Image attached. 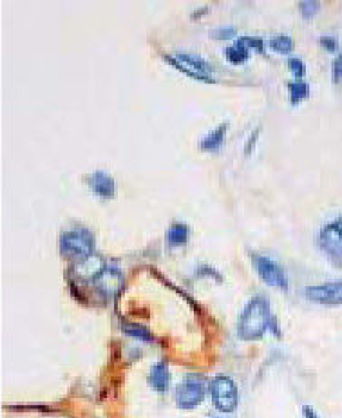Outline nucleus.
Wrapping results in <instances>:
<instances>
[{
    "label": "nucleus",
    "mask_w": 342,
    "mask_h": 418,
    "mask_svg": "<svg viewBox=\"0 0 342 418\" xmlns=\"http://www.w3.org/2000/svg\"><path fill=\"white\" fill-rule=\"evenodd\" d=\"M225 56L230 63H244L248 60V56H250V49H248L247 45H244L243 42L238 38L235 45H232V47H226Z\"/></svg>",
    "instance_id": "2eb2a0df"
},
{
    "label": "nucleus",
    "mask_w": 342,
    "mask_h": 418,
    "mask_svg": "<svg viewBox=\"0 0 342 418\" xmlns=\"http://www.w3.org/2000/svg\"><path fill=\"white\" fill-rule=\"evenodd\" d=\"M319 245L332 261L342 265V234L335 229L334 223H329L320 230Z\"/></svg>",
    "instance_id": "6e6552de"
},
{
    "label": "nucleus",
    "mask_w": 342,
    "mask_h": 418,
    "mask_svg": "<svg viewBox=\"0 0 342 418\" xmlns=\"http://www.w3.org/2000/svg\"><path fill=\"white\" fill-rule=\"evenodd\" d=\"M320 9L319 2H301L299 4V11H301V15L304 18H311L316 17V13Z\"/></svg>",
    "instance_id": "6ab92c4d"
},
{
    "label": "nucleus",
    "mask_w": 342,
    "mask_h": 418,
    "mask_svg": "<svg viewBox=\"0 0 342 418\" xmlns=\"http://www.w3.org/2000/svg\"><path fill=\"white\" fill-rule=\"evenodd\" d=\"M239 40L243 42V44L247 45L248 49L263 51V40H261V38H252V36H241Z\"/></svg>",
    "instance_id": "4be33fe9"
},
{
    "label": "nucleus",
    "mask_w": 342,
    "mask_h": 418,
    "mask_svg": "<svg viewBox=\"0 0 342 418\" xmlns=\"http://www.w3.org/2000/svg\"><path fill=\"white\" fill-rule=\"evenodd\" d=\"M306 297L310 301L319 302L325 306H339L342 304V281L334 283L317 284V286L306 288Z\"/></svg>",
    "instance_id": "0eeeda50"
},
{
    "label": "nucleus",
    "mask_w": 342,
    "mask_h": 418,
    "mask_svg": "<svg viewBox=\"0 0 342 418\" xmlns=\"http://www.w3.org/2000/svg\"><path fill=\"white\" fill-rule=\"evenodd\" d=\"M165 60L171 63L172 68L180 69L181 72H185L187 77L203 82H212V65L205 59L198 56V54H165Z\"/></svg>",
    "instance_id": "7ed1b4c3"
},
{
    "label": "nucleus",
    "mask_w": 342,
    "mask_h": 418,
    "mask_svg": "<svg viewBox=\"0 0 342 418\" xmlns=\"http://www.w3.org/2000/svg\"><path fill=\"white\" fill-rule=\"evenodd\" d=\"M104 270V259L100 256H96V254L86 257V259H80V261H77V265H75V274H77V277L81 279V281H95Z\"/></svg>",
    "instance_id": "9d476101"
},
{
    "label": "nucleus",
    "mask_w": 342,
    "mask_h": 418,
    "mask_svg": "<svg viewBox=\"0 0 342 418\" xmlns=\"http://www.w3.org/2000/svg\"><path fill=\"white\" fill-rule=\"evenodd\" d=\"M122 330L129 335V337L140 339L143 342H153V333L149 330L141 326V324H134V323H123Z\"/></svg>",
    "instance_id": "dca6fc26"
},
{
    "label": "nucleus",
    "mask_w": 342,
    "mask_h": 418,
    "mask_svg": "<svg viewBox=\"0 0 342 418\" xmlns=\"http://www.w3.org/2000/svg\"><path fill=\"white\" fill-rule=\"evenodd\" d=\"M332 75H334V82H341V78H342V51L339 53L337 59H335L334 68H332Z\"/></svg>",
    "instance_id": "5701e85b"
},
{
    "label": "nucleus",
    "mask_w": 342,
    "mask_h": 418,
    "mask_svg": "<svg viewBox=\"0 0 342 418\" xmlns=\"http://www.w3.org/2000/svg\"><path fill=\"white\" fill-rule=\"evenodd\" d=\"M189 226L185 225V223H174V225L167 230V235H165V238H167V243L171 245V247H181V245H185L189 241Z\"/></svg>",
    "instance_id": "4468645a"
},
{
    "label": "nucleus",
    "mask_w": 342,
    "mask_h": 418,
    "mask_svg": "<svg viewBox=\"0 0 342 418\" xmlns=\"http://www.w3.org/2000/svg\"><path fill=\"white\" fill-rule=\"evenodd\" d=\"M149 382L156 392H167L169 384H171V373L165 362L154 364L149 373Z\"/></svg>",
    "instance_id": "f8f14e48"
},
{
    "label": "nucleus",
    "mask_w": 342,
    "mask_h": 418,
    "mask_svg": "<svg viewBox=\"0 0 342 418\" xmlns=\"http://www.w3.org/2000/svg\"><path fill=\"white\" fill-rule=\"evenodd\" d=\"M288 89H290V102H292L293 105H297L301 100H304L308 95H310V87H308L306 82L302 80L290 82Z\"/></svg>",
    "instance_id": "f3484780"
},
{
    "label": "nucleus",
    "mask_w": 342,
    "mask_h": 418,
    "mask_svg": "<svg viewBox=\"0 0 342 418\" xmlns=\"http://www.w3.org/2000/svg\"><path fill=\"white\" fill-rule=\"evenodd\" d=\"M302 413H304V418H319V415L313 411V408H310V405H304L302 408Z\"/></svg>",
    "instance_id": "393cba45"
},
{
    "label": "nucleus",
    "mask_w": 342,
    "mask_h": 418,
    "mask_svg": "<svg viewBox=\"0 0 342 418\" xmlns=\"http://www.w3.org/2000/svg\"><path fill=\"white\" fill-rule=\"evenodd\" d=\"M235 35V29L232 26L228 27H219V29H214L210 33L212 38H216V40H226V38H232Z\"/></svg>",
    "instance_id": "412c9836"
},
{
    "label": "nucleus",
    "mask_w": 342,
    "mask_h": 418,
    "mask_svg": "<svg viewBox=\"0 0 342 418\" xmlns=\"http://www.w3.org/2000/svg\"><path fill=\"white\" fill-rule=\"evenodd\" d=\"M226 129H228V123H223V125H219L217 129H214L212 132H208L205 138L199 141V148L201 150H210V153H214V150H217V148L223 145V139H225V132Z\"/></svg>",
    "instance_id": "ddd939ff"
},
{
    "label": "nucleus",
    "mask_w": 342,
    "mask_h": 418,
    "mask_svg": "<svg viewBox=\"0 0 342 418\" xmlns=\"http://www.w3.org/2000/svg\"><path fill=\"white\" fill-rule=\"evenodd\" d=\"M207 384L198 375H189L176 389V404L181 410H194L205 398Z\"/></svg>",
    "instance_id": "20e7f679"
},
{
    "label": "nucleus",
    "mask_w": 342,
    "mask_h": 418,
    "mask_svg": "<svg viewBox=\"0 0 342 418\" xmlns=\"http://www.w3.org/2000/svg\"><path fill=\"white\" fill-rule=\"evenodd\" d=\"M288 68H290V71L293 72V77L295 78H302L304 75H306V65L302 63L301 59H290Z\"/></svg>",
    "instance_id": "aec40b11"
},
{
    "label": "nucleus",
    "mask_w": 342,
    "mask_h": 418,
    "mask_svg": "<svg viewBox=\"0 0 342 418\" xmlns=\"http://www.w3.org/2000/svg\"><path fill=\"white\" fill-rule=\"evenodd\" d=\"M212 402L223 413H232L238 408V386L230 377L219 375L210 384Z\"/></svg>",
    "instance_id": "39448f33"
},
{
    "label": "nucleus",
    "mask_w": 342,
    "mask_h": 418,
    "mask_svg": "<svg viewBox=\"0 0 342 418\" xmlns=\"http://www.w3.org/2000/svg\"><path fill=\"white\" fill-rule=\"evenodd\" d=\"M334 226H335V229H337L339 232H341V234H342V217H339V219L335 221V223H334Z\"/></svg>",
    "instance_id": "a878e982"
},
{
    "label": "nucleus",
    "mask_w": 342,
    "mask_h": 418,
    "mask_svg": "<svg viewBox=\"0 0 342 418\" xmlns=\"http://www.w3.org/2000/svg\"><path fill=\"white\" fill-rule=\"evenodd\" d=\"M274 324L270 304L265 297H254L243 310L238 323V335L243 341H257Z\"/></svg>",
    "instance_id": "f257e3e1"
},
{
    "label": "nucleus",
    "mask_w": 342,
    "mask_h": 418,
    "mask_svg": "<svg viewBox=\"0 0 342 418\" xmlns=\"http://www.w3.org/2000/svg\"><path fill=\"white\" fill-rule=\"evenodd\" d=\"M93 283L104 297H116L123 288V274L116 266H105V270Z\"/></svg>",
    "instance_id": "1a4fd4ad"
},
{
    "label": "nucleus",
    "mask_w": 342,
    "mask_h": 418,
    "mask_svg": "<svg viewBox=\"0 0 342 418\" xmlns=\"http://www.w3.org/2000/svg\"><path fill=\"white\" fill-rule=\"evenodd\" d=\"M320 44L325 45V49H328V51H332V53H334V51H337V38H335V36H329V35H326V36H320Z\"/></svg>",
    "instance_id": "b1692460"
},
{
    "label": "nucleus",
    "mask_w": 342,
    "mask_h": 418,
    "mask_svg": "<svg viewBox=\"0 0 342 418\" xmlns=\"http://www.w3.org/2000/svg\"><path fill=\"white\" fill-rule=\"evenodd\" d=\"M60 250L72 259H86L95 254V238L87 229H72L60 238Z\"/></svg>",
    "instance_id": "f03ea898"
},
{
    "label": "nucleus",
    "mask_w": 342,
    "mask_h": 418,
    "mask_svg": "<svg viewBox=\"0 0 342 418\" xmlns=\"http://www.w3.org/2000/svg\"><path fill=\"white\" fill-rule=\"evenodd\" d=\"M252 259L257 274H259V277H261L266 284L281 288V290H286V288H288V279H286V274H284V270L277 265V263L272 261L270 257L257 256L256 254Z\"/></svg>",
    "instance_id": "423d86ee"
},
{
    "label": "nucleus",
    "mask_w": 342,
    "mask_h": 418,
    "mask_svg": "<svg viewBox=\"0 0 342 418\" xmlns=\"http://www.w3.org/2000/svg\"><path fill=\"white\" fill-rule=\"evenodd\" d=\"M89 185L91 189H93V192H95L96 196H100V198H113L114 190H116L114 180L104 171H98L91 176Z\"/></svg>",
    "instance_id": "9b49d317"
},
{
    "label": "nucleus",
    "mask_w": 342,
    "mask_h": 418,
    "mask_svg": "<svg viewBox=\"0 0 342 418\" xmlns=\"http://www.w3.org/2000/svg\"><path fill=\"white\" fill-rule=\"evenodd\" d=\"M270 47L274 51H277V53H290V51L293 49V40L290 38L288 35H279V36H274L270 40Z\"/></svg>",
    "instance_id": "a211bd4d"
}]
</instances>
